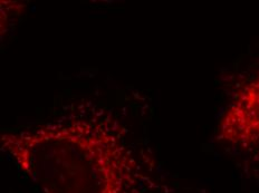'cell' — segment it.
<instances>
[{
    "label": "cell",
    "instance_id": "6da1fadb",
    "mask_svg": "<svg viewBox=\"0 0 259 193\" xmlns=\"http://www.w3.org/2000/svg\"><path fill=\"white\" fill-rule=\"evenodd\" d=\"M0 142L42 193H138L142 183L123 130L102 111L6 132Z\"/></svg>",
    "mask_w": 259,
    "mask_h": 193
},
{
    "label": "cell",
    "instance_id": "7a4b0ae2",
    "mask_svg": "<svg viewBox=\"0 0 259 193\" xmlns=\"http://www.w3.org/2000/svg\"><path fill=\"white\" fill-rule=\"evenodd\" d=\"M217 138L239 148L259 147V72L237 90L227 106Z\"/></svg>",
    "mask_w": 259,
    "mask_h": 193
}]
</instances>
